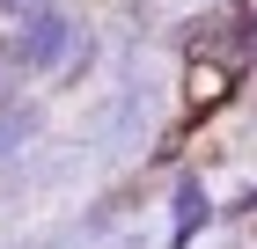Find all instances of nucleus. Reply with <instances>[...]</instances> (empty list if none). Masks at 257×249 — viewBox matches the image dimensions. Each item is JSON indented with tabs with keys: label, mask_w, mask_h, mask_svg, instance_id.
<instances>
[{
	"label": "nucleus",
	"mask_w": 257,
	"mask_h": 249,
	"mask_svg": "<svg viewBox=\"0 0 257 249\" xmlns=\"http://www.w3.org/2000/svg\"><path fill=\"white\" fill-rule=\"evenodd\" d=\"M22 96V66H15V52H8V37H0V110Z\"/></svg>",
	"instance_id": "4"
},
{
	"label": "nucleus",
	"mask_w": 257,
	"mask_h": 249,
	"mask_svg": "<svg viewBox=\"0 0 257 249\" xmlns=\"http://www.w3.org/2000/svg\"><path fill=\"white\" fill-rule=\"evenodd\" d=\"M74 22L59 15V8H44V15H30V22H15V37H8V52H15V66L22 74H59L66 59H74Z\"/></svg>",
	"instance_id": "1"
},
{
	"label": "nucleus",
	"mask_w": 257,
	"mask_h": 249,
	"mask_svg": "<svg viewBox=\"0 0 257 249\" xmlns=\"http://www.w3.org/2000/svg\"><path fill=\"white\" fill-rule=\"evenodd\" d=\"M30 139H37V110L8 103V110H0V161H8V154H22Z\"/></svg>",
	"instance_id": "2"
},
{
	"label": "nucleus",
	"mask_w": 257,
	"mask_h": 249,
	"mask_svg": "<svg viewBox=\"0 0 257 249\" xmlns=\"http://www.w3.org/2000/svg\"><path fill=\"white\" fill-rule=\"evenodd\" d=\"M44 8H59V0H0V15H8V22H30V15H44Z\"/></svg>",
	"instance_id": "5"
},
{
	"label": "nucleus",
	"mask_w": 257,
	"mask_h": 249,
	"mask_svg": "<svg viewBox=\"0 0 257 249\" xmlns=\"http://www.w3.org/2000/svg\"><path fill=\"white\" fill-rule=\"evenodd\" d=\"M198 220H206V198H198V183H184V191H177V242L198 227Z\"/></svg>",
	"instance_id": "3"
}]
</instances>
